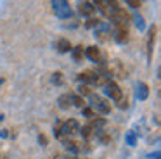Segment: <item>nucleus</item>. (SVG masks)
Listing matches in <instances>:
<instances>
[{
	"mask_svg": "<svg viewBox=\"0 0 161 159\" xmlns=\"http://www.w3.org/2000/svg\"><path fill=\"white\" fill-rule=\"evenodd\" d=\"M2 119H4V114H0V121H2Z\"/></svg>",
	"mask_w": 161,
	"mask_h": 159,
	"instance_id": "obj_32",
	"label": "nucleus"
},
{
	"mask_svg": "<svg viewBox=\"0 0 161 159\" xmlns=\"http://www.w3.org/2000/svg\"><path fill=\"white\" fill-rule=\"evenodd\" d=\"M7 130H2V131H0V137H7Z\"/></svg>",
	"mask_w": 161,
	"mask_h": 159,
	"instance_id": "obj_30",
	"label": "nucleus"
},
{
	"mask_svg": "<svg viewBox=\"0 0 161 159\" xmlns=\"http://www.w3.org/2000/svg\"><path fill=\"white\" fill-rule=\"evenodd\" d=\"M87 57L90 59V61H94V62H99L101 61V50H99L95 45H92V47L87 48Z\"/></svg>",
	"mask_w": 161,
	"mask_h": 159,
	"instance_id": "obj_13",
	"label": "nucleus"
},
{
	"mask_svg": "<svg viewBox=\"0 0 161 159\" xmlns=\"http://www.w3.org/2000/svg\"><path fill=\"white\" fill-rule=\"evenodd\" d=\"M71 97V104H75L76 107H83V99H81V95H69Z\"/></svg>",
	"mask_w": 161,
	"mask_h": 159,
	"instance_id": "obj_19",
	"label": "nucleus"
},
{
	"mask_svg": "<svg viewBox=\"0 0 161 159\" xmlns=\"http://www.w3.org/2000/svg\"><path fill=\"white\" fill-rule=\"evenodd\" d=\"M78 92H80V95H90L92 90H90V86H88L87 83H81L80 88H78Z\"/></svg>",
	"mask_w": 161,
	"mask_h": 159,
	"instance_id": "obj_21",
	"label": "nucleus"
},
{
	"mask_svg": "<svg viewBox=\"0 0 161 159\" xmlns=\"http://www.w3.org/2000/svg\"><path fill=\"white\" fill-rule=\"evenodd\" d=\"M125 138H126V144L132 145V147L137 144V135H135V131H132V130L126 131V137H125Z\"/></svg>",
	"mask_w": 161,
	"mask_h": 159,
	"instance_id": "obj_17",
	"label": "nucleus"
},
{
	"mask_svg": "<svg viewBox=\"0 0 161 159\" xmlns=\"http://www.w3.org/2000/svg\"><path fill=\"white\" fill-rule=\"evenodd\" d=\"M95 10L94 3L87 2V0H83V2H80V14H83V16H92Z\"/></svg>",
	"mask_w": 161,
	"mask_h": 159,
	"instance_id": "obj_11",
	"label": "nucleus"
},
{
	"mask_svg": "<svg viewBox=\"0 0 161 159\" xmlns=\"http://www.w3.org/2000/svg\"><path fill=\"white\" fill-rule=\"evenodd\" d=\"M38 140H40V144H43V145H47V138H45V137H43V135H40V138H38Z\"/></svg>",
	"mask_w": 161,
	"mask_h": 159,
	"instance_id": "obj_29",
	"label": "nucleus"
},
{
	"mask_svg": "<svg viewBox=\"0 0 161 159\" xmlns=\"http://www.w3.org/2000/svg\"><path fill=\"white\" fill-rule=\"evenodd\" d=\"M135 24H137L139 30H144V19L140 16H135Z\"/></svg>",
	"mask_w": 161,
	"mask_h": 159,
	"instance_id": "obj_25",
	"label": "nucleus"
},
{
	"mask_svg": "<svg viewBox=\"0 0 161 159\" xmlns=\"http://www.w3.org/2000/svg\"><path fill=\"white\" fill-rule=\"evenodd\" d=\"M85 114H87L88 118H92V111L90 109H85Z\"/></svg>",
	"mask_w": 161,
	"mask_h": 159,
	"instance_id": "obj_31",
	"label": "nucleus"
},
{
	"mask_svg": "<svg viewBox=\"0 0 161 159\" xmlns=\"http://www.w3.org/2000/svg\"><path fill=\"white\" fill-rule=\"evenodd\" d=\"M106 73H108V74L116 76V78H121V80L126 78V69L123 68V64H121L119 61H111V62H109Z\"/></svg>",
	"mask_w": 161,
	"mask_h": 159,
	"instance_id": "obj_4",
	"label": "nucleus"
},
{
	"mask_svg": "<svg viewBox=\"0 0 161 159\" xmlns=\"http://www.w3.org/2000/svg\"><path fill=\"white\" fill-rule=\"evenodd\" d=\"M95 36L101 41H109L113 35H111V31H109L108 24H97V28H95Z\"/></svg>",
	"mask_w": 161,
	"mask_h": 159,
	"instance_id": "obj_9",
	"label": "nucleus"
},
{
	"mask_svg": "<svg viewBox=\"0 0 161 159\" xmlns=\"http://www.w3.org/2000/svg\"><path fill=\"white\" fill-rule=\"evenodd\" d=\"M2 81H4V80H2V78H0V85H2Z\"/></svg>",
	"mask_w": 161,
	"mask_h": 159,
	"instance_id": "obj_33",
	"label": "nucleus"
},
{
	"mask_svg": "<svg viewBox=\"0 0 161 159\" xmlns=\"http://www.w3.org/2000/svg\"><path fill=\"white\" fill-rule=\"evenodd\" d=\"M104 90H106V95L111 97L113 100H116V102L123 99V92H121V88H119V86L116 85L114 81H106Z\"/></svg>",
	"mask_w": 161,
	"mask_h": 159,
	"instance_id": "obj_5",
	"label": "nucleus"
},
{
	"mask_svg": "<svg viewBox=\"0 0 161 159\" xmlns=\"http://www.w3.org/2000/svg\"><path fill=\"white\" fill-rule=\"evenodd\" d=\"M63 144H64V147H66L68 151H73V152H76V151H78L76 142H75V140H64Z\"/></svg>",
	"mask_w": 161,
	"mask_h": 159,
	"instance_id": "obj_20",
	"label": "nucleus"
},
{
	"mask_svg": "<svg viewBox=\"0 0 161 159\" xmlns=\"http://www.w3.org/2000/svg\"><path fill=\"white\" fill-rule=\"evenodd\" d=\"M57 102H59V107H61V109H68V107L71 106V97H69V95H61Z\"/></svg>",
	"mask_w": 161,
	"mask_h": 159,
	"instance_id": "obj_15",
	"label": "nucleus"
},
{
	"mask_svg": "<svg viewBox=\"0 0 161 159\" xmlns=\"http://www.w3.org/2000/svg\"><path fill=\"white\" fill-rule=\"evenodd\" d=\"M61 131L66 135H75L80 131V124H78L76 119H68L66 123H63V126H61Z\"/></svg>",
	"mask_w": 161,
	"mask_h": 159,
	"instance_id": "obj_8",
	"label": "nucleus"
},
{
	"mask_svg": "<svg viewBox=\"0 0 161 159\" xmlns=\"http://www.w3.org/2000/svg\"><path fill=\"white\" fill-rule=\"evenodd\" d=\"M113 38H114L118 43H125V41H128V30H126V26H114Z\"/></svg>",
	"mask_w": 161,
	"mask_h": 159,
	"instance_id": "obj_10",
	"label": "nucleus"
},
{
	"mask_svg": "<svg viewBox=\"0 0 161 159\" xmlns=\"http://www.w3.org/2000/svg\"><path fill=\"white\" fill-rule=\"evenodd\" d=\"M126 3L130 7H133V9H139L140 7V0H126Z\"/></svg>",
	"mask_w": 161,
	"mask_h": 159,
	"instance_id": "obj_26",
	"label": "nucleus"
},
{
	"mask_svg": "<svg viewBox=\"0 0 161 159\" xmlns=\"http://www.w3.org/2000/svg\"><path fill=\"white\" fill-rule=\"evenodd\" d=\"M97 24H99V21H95V19H90V21L87 23V26H88V28H92V26H97Z\"/></svg>",
	"mask_w": 161,
	"mask_h": 159,
	"instance_id": "obj_28",
	"label": "nucleus"
},
{
	"mask_svg": "<svg viewBox=\"0 0 161 159\" xmlns=\"http://www.w3.org/2000/svg\"><path fill=\"white\" fill-rule=\"evenodd\" d=\"M71 50H73V59L76 62H80L81 57H83V47H81V45H78L76 48H71Z\"/></svg>",
	"mask_w": 161,
	"mask_h": 159,
	"instance_id": "obj_16",
	"label": "nucleus"
},
{
	"mask_svg": "<svg viewBox=\"0 0 161 159\" xmlns=\"http://www.w3.org/2000/svg\"><path fill=\"white\" fill-rule=\"evenodd\" d=\"M80 131H81V135H83L85 138L92 137V126H90V124H88V126H83V128H81Z\"/></svg>",
	"mask_w": 161,
	"mask_h": 159,
	"instance_id": "obj_22",
	"label": "nucleus"
},
{
	"mask_svg": "<svg viewBox=\"0 0 161 159\" xmlns=\"http://www.w3.org/2000/svg\"><path fill=\"white\" fill-rule=\"evenodd\" d=\"M94 3L106 17H109V19H111V16L114 14V10L118 9L116 0H94Z\"/></svg>",
	"mask_w": 161,
	"mask_h": 159,
	"instance_id": "obj_2",
	"label": "nucleus"
},
{
	"mask_svg": "<svg viewBox=\"0 0 161 159\" xmlns=\"http://www.w3.org/2000/svg\"><path fill=\"white\" fill-rule=\"evenodd\" d=\"M61 126H63V123H57L56 126H54V135H56L57 138H59L61 135H63V131H61Z\"/></svg>",
	"mask_w": 161,
	"mask_h": 159,
	"instance_id": "obj_24",
	"label": "nucleus"
},
{
	"mask_svg": "<svg viewBox=\"0 0 161 159\" xmlns=\"http://www.w3.org/2000/svg\"><path fill=\"white\" fill-rule=\"evenodd\" d=\"M118 106L121 107V109H126V107H128V102H126V100H118Z\"/></svg>",
	"mask_w": 161,
	"mask_h": 159,
	"instance_id": "obj_27",
	"label": "nucleus"
},
{
	"mask_svg": "<svg viewBox=\"0 0 161 159\" xmlns=\"http://www.w3.org/2000/svg\"><path fill=\"white\" fill-rule=\"evenodd\" d=\"M88 97H90V104H92V107H94L95 111H99V112H102V114L111 112V106H109L102 97L95 95V93H90Z\"/></svg>",
	"mask_w": 161,
	"mask_h": 159,
	"instance_id": "obj_3",
	"label": "nucleus"
},
{
	"mask_svg": "<svg viewBox=\"0 0 161 159\" xmlns=\"http://www.w3.org/2000/svg\"><path fill=\"white\" fill-rule=\"evenodd\" d=\"M113 23H114V26H126L130 21V16L128 12H125V9H121V7H118V9L114 10V14L111 16Z\"/></svg>",
	"mask_w": 161,
	"mask_h": 159,
	"instance_id": "obj_6",
	"label": "nucleus"
},
{
	"mask_svg": "<svg viewBox=\"0 0 161 159\" xmlns=\"http://www.w3.org/2000/svg\"><path fill=\"white\" fill-rule=\"evenodd\" d=\"M50 2H52V9L57 17H61V19L71 17V7L68 3V0H50Z\"/></svg>",
	"mask_w": 161,
	"mask_h": 159,
	"instance_id": "obj_1",
	"label": "nucleus"
},
{
	"mask_svg": "<svg viewBox=\"0 0 161 159\" xmlns=\"http://www.w3.org/2000/svg\"><path fill=\"white\" fill-rule=\"evenodd\" d=\"M56 48L61 52V54H66V52H69V50H71L69 40H66V38H61V40L56 43Z\"/></svg>",
	"mask_w": 161,
	"mask_h": 159,
	"instance_id": "obj_14",
	"label": "nucleus"
},
{
	"mask_svg": "<svg viewBox=\"0 0 161 159\" xmlns=\"http://www.w3.org/2000/svg\"><path fill=\"white\" fill-rule=\"evenodd\" d=\"M154 38H156V26H153V28H151V33H149V54H151V52H153Z\"/></svg>",
	"mask_w": 161,
	"mask_h": 159,
	"instance_id": "obj_18",
	"label": "nucleus"
},
{
	"mask_svg": "<svg viewBox=\"0 0 161 159\" xmlns=\"http://www.w3.org/2000/svg\"><path fill=\"white\" fill-rule=\"evenodd\" d=\"M78 80L83 83H94V85H99V83H102V78L99 74H95L94 71H83L78 74Z\"/></svg>",
	"mask_w": 161,
	"mask_h": 159,
	"instance_id": "obj_7",
	"label": "nucleus"
},
{
	"mask_svg": "<svg viewBox=\"0 0 161 159\" xmlns=\"http://www.w3.org/2000/svg\"><path fill=\"white\" fill-rule=\"evenodd\" d=\"M52 81L59 85V83L63 81V74H61V73H54V74H52Z\"/></svg>",
	"mask_w": 161,
	"mask_h": 159,
	"instance_id": "obj_23",
	"label": "nucleus"
},
{
	"mask_svg": "<svg viewBox=\"0 0 161 159\" xmlns=\"http://www.w3.org/2000/svg\"><path fill=\"white\" fill-rule=\"evenodd\" d=\"M149 97V86L146 83H139L137 85V99L139 100H146Z\"/></svg>",
	"mask_w": 161,
	"mask_h": 159,
	"instance_id": "obj_12",
	"label": "nucleus"
}]
</instances>
